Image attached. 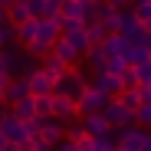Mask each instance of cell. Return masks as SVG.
Instances as JSON below:
<instances>
[{
  "mask_svg": "<svg viewBox=\"0 0 151 151\" xmlns=\"http://www.w3.org/2000/svg\"><path fill=\"white\" fill-rule=\"evenodd\" d=\"M4 56H7V72H10V76H30V72L40 66V59L30 56V49L20 53V49H10V46H7Z\"/></svg>",
  "mask_w": 151,
  "mask_h": 151,
  "instance_id": "6da1fadb",
  "label": "cell"
},
{
  "mask_svg": "<svg viewBox=\"0 0 151 151\" xmlns=\"http://www.w3.org/2000/svg\"><path fill=\"white\" fill-rule=\"evenodd\" d=\"M86 89H89V82H86V76L76 69V66H69V69L59 76V82H56V92H63V95H69V99H79Z\"/></svg>",
  "mask_w": 151,
  "mask_h": 151,
  "instance_id": "7a4b0ae2",
  "label": "cell"
},
{
  "mask_svg": "<svg viewBox=\"0 0 151 151\" xmlns=\"http://www.w3.org/2000/svg\"><path fill=\"white\" fill-rule=\"evenodd\" d=\"M102 115L109 118L112 128H125V125H132V122H135V109H128L118 95H115V99H109V105L102 109Z\"/></svg>",
  "mask_w": 151,
  "mask_h": 151,
  "instance_id": "3957f363",
  "label": "cell"
},
{
  "mask_svg": "<svg viewBox=\"0 0 151 151\" xmlns=\"http://www.w3.org/2000/svg\"><path fill=\"white\" fill-rule=\"evenodd\" d=\"M76 105H79V115H95V112H102V109L109 105V95L89 82V89H86L79 99H76Z\"/></svg>",
  "mask_w": 151,
  "mask_h": 151,
  "instance_id": "277c9868",
  "label": "cell"
},
{
  "mask_svg": "<svg viewBox=\"0 0 151 151\" xmlns=\"http://www.w3.org/2000/svg\"><path fill=\"white\" fill-rule=\"evenodd\" d=\"M53 115H56L59 122H66V125H72V122L82 118L76 99H69V95H63V92H53Z\"/></svg>",
  "mask_w": 151,
  "mask_h": 151,
  "instance_id": "5b68a950",
  "label": "cell"
},
{
  "mask_svg": "<svg viewBox=\"0 0 151 151\" xmlns=\"http://www.w3.org/2000/svg\"><path fill=\"white\" fill-rule=\"evenodd\" d=\"M0 135H4L7 141H30V128H27V122L17 118L13 112L4 115V122H0Z\"/></svg>",
  "mask_w": 151,
  "mask_h": 151,
  "instance_id": "8992f818",
  "label": "cell"
},
{
  "mask_svg": "<svg viewBox=\"0 0 151 151\" xmlns=\"http://www.w3.org/2000/svg\"><path fill=\"white\" fill-rule=\"evenodd\" d=\"M63 36L79 49V53H86V49L92 46L89 43V33H86V20H66L63 23Z\"/></svg>",
  "mask_w": 151,
  "mask_h": 151,
  "instance_id": "52a82bcc",
  "label": "cell"
},
{
  "mask_svg": "<svg viewBox=\"0 0 151 151\" xmlns=\"http://www.w3.org/2000/svg\"><path fill=\"white\" fill-rule=\"evenodd\" d=\"M27 82H30V92H33V95H53V92H56V79H53L43 66H36V69L27 76Z\"/></svg>",
  "mask_w": 151,
  "mask_h": 151,
  "instance_id": "ba28073f",
  "label": "cell"
},
{
  "mask_svg": "<svg viewBox=\"0 0 151 151\" xmlns=\"http://www.w3.org/2000/svg\"><path fill=\"white\" fill-rule=\"evenodd\" d=\"M102 46H105V53H109V56H118V59L128 63V53H132V46H135V43L125 36V33H118V30H115V33H109V36H105V43H102Z\"/></svg>",
  "mask_w": 151,
  "mask_h": 151,
  "instance_id": "9c48e42d",
  "label": "cell"
},
{
  "mask_svg": "<svg viewBox=\"0 0 151 151\" xmlns=\"http://www.w3.org/2000/svg\"><path fill=\"white\" fill-rule=\"evenodd\" d=\"M92 86L95 89H102L109 99H115V95H122V89H125V82L118 79V76H112V72H105V69H99L95 72V79H92Z\"/></svg>",
  "mask_w": 151,
  "mask_h": 151,
  "instance_id": "30bf717a",
  "label": "cell"
},
{
  "mask_svg": "<svg viewBox=\"0 0 151 151\" xmlns=\"http://www.w3.org/2000/svg\"><path fill=\"white\" fill-rule=\"evenodd\" d=\"M49 53H53L56 59H63L66 66H76V63L82 59V53H79V49H76V46H72V43H69V40H66L63 33H59V40L53 43V49H49Z\"/></svg>",
  "mask_w": 151,
  "mask_h": 151,
  "instance_id": "8fae6325",
  "label": "cell"
},
{
  "mask_svg": "<svg viewBox=\"0 0 151 151\" xmlns=\"http://www.w3.org/2000/svg\"><path fill=\"white\" fill-rule=\"evenodd\" d=\"M40 122H43V132H40V135H43L46 141L56 145V141L66 138V122H59L56 115H40Z\"/></svg>",
  "mask_w": 151,
  "mask_h": 151,
  "instance_id": "7c38bea8",
  "label": "cell"
},
{
  "mask_svg": "<svg viewBox=\"0 0 151 151\" xmlns=\"http://www.w3.org/2000/svg\"><path fill=\"white\" fill-rule=\"evenodd\" d=\"M118 33H125V36H128L132 43H135V40H138L141 33H145L141 20L135 17V10H132V7H125V10H122V27H118Z\"/></svg>",
  "mask_w": 151,
  "mask_h": 151,
  "instance_id": "4fadbf2b",
  "label": "cell"
},
{
  "mask_svg": "<svg viewBox=\"0 0 151 151\" xmlns=\"http://www.w3.org/2000/svg\"><path fill=\"white\" fill-rule=\"evenodd\" d=\"M79 122H82L86 135H95V138H99V135H109V132H112V125H109V118H105L102 112H95V115H82Z\"/></svg>",
  "mask_w": 151,
  "mask_h": 151,
  "instance_id": "5bb4252c",
  "label": "cell"
},
{
  "mask_svg": "<svg viewBox=\"0 0 151 151\" xmlns=\"http://www.w3.org/2000/svg\"><path fill=\"white\" fill-rule=\"evenodd\" d=\"M23 95H30V82H27V76H13V79L7 82V92H4V105H13L17 99Z\"/></svg>",
  "mask_w": 151,
  "mask_h": 151,
  "instance_id": "9a60e30c",
  "label": "cell"
},
{
  "mask_svg": "<svg viewBox=\"0 0 151 151\" xmlns=\"http://www.w3.org/2000/svg\"><path fill=\"white\" fill-rule=\"evenodd\" d=\"M10 112H13L17 118H23V122H30V118H36V115H40V109H36V95L30 92V95H23V99H17V102L10 105Z\"/></svg>",
  "mask_w": 151,
  "mask_h": 151,
  "instance_id": "2e32d148",
  "label": "cell"
},
{
  "mask_svg": "<svg viewBox=\"0 0 151 151\" xmlns=\"http://www.w3.org/2000/svg\"><path fill=\"white\" fill-rule=\"evenodd\" d=\"M63 17L66 20H89V4L86 0H63Z\"/></svg>",
  "mask_w": 151,
  "mask_h": 151,
  "instance_id": "e0dca14e",
  "label": "cell"
},
{
  "mask_svg": "<svg viewBox=\"0 0 151 151\" xmlns=\"http://www.w3.org/2000/svg\"><path fill=\"white\" fill-rule=\"evenodd\" d=\"M82 59H86V63H89V66H92V69L99 72V69L105 66V59H109V53H105V46H102V43H92V46L86 49V53H82Z\"/></svg>",
  "mask_w": 151,
  "mask_h": 151,
  "instance_id": "ac0fdd59",
  "label": "cell"
},
{
  "mask_svg": "<svg viewBox=\"0 0 151 151\" xmlns=\"http://www.w3.org/2000/svg\"><path fill=\"white\" fill-rule=\"evenodd\" d=\"M33 13H30V4H27V0H17V4H10L7 7V20L13 23V27H20V23H27Z\"/></svg>",
  "mask_w": 151,
  "mask_h": 151,
  "instance_id": "d6986e66",
  "label": "cell"
},
{
  "mask_svg": "<svg viewBox=\"0 0 151 151\" xmlns=\"http://www.w3.org/2000/svg\"><path fill=\"white\" fill-rule=\"evenodd\" d=\"M36 30H40V20H36V17H30L27 23H20V27H17V43L30 46V43H33V36H36Z\"/></svg>",
  "mask_w": 151,
  "mask_h": 151,
  "instance_id": "ffe728a7",
  "label": "cell"
},
{
  "mask_svg": "<svg viewBox=\"0 0 151 151\" xmlns=\"http://www.w3.org/2000/svg\"><path fill=\"white\" fill-rule=\"evenodd\" d=\"M86 33H89V43H105V36L112 30L105 27V20H92V23H86Z\"/></svg>",
  "mask_w": 151,
  "mask_h": 151,
  "instance_id": "44dd1931",
  "label": "cell"
},
{
  "mask_svg": "<svg viewBox=\"0 0 151 151\" xmlns=\"http://www.w3.org/2000/svg\"><path fill=\"white\" fill-rule=\"evenodd\" d=\"M40 66H43V69H46V72H49V76H53V79H56V82H59V76H63V72H66V69H69V66H66V63H63V59H56V56H53V53H49V56H46V59H43V63H40Z\"/></svg>",
  "mask_w": 151,
  "mask_h": 151,
  "instance_id": "7402d4cb",
  "label": "cell"
},
{
  "mask_svg": "<svg viewBox=\"0 0 151 151\" xmlns=\"http://www.w3.org/2000/svg\"><path fill=\"white\" fill-rule=\"evenodd\" d=\"M30 4V13L36 17V20H43V17H53V13H59L53 4H46V0H27Z\"/></svg>",
  "mask_w": 151,
  "mask_h": 151,
  "instance_id": "603a6c76",
  "label": "cell"
},
{
  "mask_svg": "<svg viewBox=\"0 0 151 151\" xmlns=\"http://www.w3.org/2000/svg\"><path fill=\"white\" fill-rule=\"evenodd\" d=\"M132 10H135V17L141 20V27H145V30H151V4H148V0H135Z\"/></svg>",
  "mask_w": 151,
  "mask_h": 151,
  "instance_id": "cb8c5ba5",
  "label": "cell"
},
{
  "mask_svg": "<svg viewBox=\"0 0 151 151\" xmlns=\"http://www.w3.org/2000/svg\"><path fill=\"white\" fill-rule=\"evenodd\" d=\"M118 99H122L128 109H138V105H141V89H138V86H125Z\"/></svg>",
  "mask_w": 151,
  "mask_h": 151,
  "instance_id": "d4e9b609",
  "label": "cell"
},
{
  "mask_svg": "<svg viewBox=\"0 0 151 151\" xmlns=\"http://www.w3.org/2000/svg\"><path fill=\"white\" fill-rule=\"evenodd\" d=\"M135 72H138V86L151 82V56H148V59H141V63H135Z\"/></svg>",
  "mask_w": 151,
  "mask_h": 151,
  "instance_id": "484cf974",
  "label": "cell"
},
{
  "mask_svg": "<svg viewBox=\"0 0 151 151\" xmlns=\"http://www.w3.org/2000/svg\"><path fill=\"white\" fill-rule=\"evenodd\" d=\"M125 66H128L125 59H118V56H109L102 69H105V72H112V76H118V79H122V72H125Z\"/></svg>",
  "mask_w": 151,
  "mask_h": 151,
  "instance_id": "4316f807",
  "label": "cell"
},
{
  "mask_svg": "<svg viewBox=\"0 0 151 151\" xmlns=\"http://www.w3.org/2000/svg\"><path fill=\"white\" fill-rule=\"evenodd\" d=\"M13 40H17V27L13 23H4V27H0V49H7Z\"/></svg>",
  "mask_w": 151,
  "mask_h": 151,
  "instance_id": "83f0119b",
  "label": "cell"
},
{
  "mask_svg": "<svg viewBox=\"0 0 151 151\" xmlns=\"http://www.w3.org/2000/svg\"><path fill=\"white\" fill-rule=\"evenodd\" d=\"M30 151H53V141H46L43 135H36V138H30Z\"/></svg>",
  "mask_w": 151,
  "mask_h": 151,
  "instance_id": "f1b7e54d",
  "label": "cell"
},
{
  "mask_svg": "<svg viewBox=\"0 0 151 151\" xmlns=\"http://www.w3.org/2000/svg\"><path fill=\"white\" fill-rule=\"evenodd\" d=\"M122 82H125V86H138V72H135V66H125Z\"/></svg>",
  "mask_w": 151,
  "mask_h": 151,
  "instance_id": "f546056e",
  "label": "cell"
},
{
  "mask_svg": "<svg viewBox=\"0 0 151 151\" xmlns=\"http://www.w3.org/2000/svg\"><path fill=\"white\" fill-rule=\"evenodd\" d=\"M53 151H79V148H76V141L63 138V141H56V145H53Z\"/></svg>",
  "mask_w": 151,
  "mask_h": 151,
  "instance_id": "4dcf8cb0",
  "label": "cell"
},
{
  "mask_svg": "<svg viewBox=\"0 0 151 151\" xmlns=\"http://www.w3.org/2000/svg\"><path fill=\"white\" fill-rule=\"evenodd\" d=\"M13 79V76L10 72H0V102H4V92H7V82Z\"/></svg>",
  "mask_w": 151,
  "mask_h": 151,
  "instance_id": "1f68e13d",
  "label": "cell"
},
{
  "mask_svg": "<svg viewBox=\"0 0 151 151\" xmlns=\"http://www.w3.org/2000/svg\"><path fill=\"white\" fill-rule=\"evenodd\" d=\"M135 0H112V7H118V10H125V7H132Z\"/></svg>",
  "mask_w": 151,
  "mask_h": 151,
  "instance_id": "d6a6232c",
  "label": "cell"
},
{
  "mask_svg": "<svg viewBox=\"0 0 151 151\" xmlns=\"http://www.w3.org/2000/svg\"><path fill=\"white\" fill-rule=\"evenodd\" d=\"M0 72H7V56H4V49H0Z\"/></svg>",
  "mask_w": 151,
  "mask_h": 151,
  "instance_id": "836d02e7",
  "label": "cell"
},
{
  "mask_svg": "<svg viewBox=\"0 0 151 151\" xmlns=\"http://www.w3.org/2000/svg\"><path fill=\"white\" fill-rule=\"evenodd\" d=\"M4 23H10V20H7V7H0V27H4Z\"/></svg>",
  "mask_w": 151,
  "mask_h": 151,
  "instance_id": "e575fe53",
  "label": "cell"
},
{
  "mask_svg": "<svg viewBox=\"0 0 151 151\" xmlns=\"http://www.w3.org/2000/svg\"><path fill=\"white\" fill-rule=\"evenodd\" d=\"M141 151H151V132H148V138H145V148Z\"/></svg>",
  "mask_w": 151,
  "mask_h": 151,
  "instance_id": "d590c367",
  "label": "cell"
},
{
  "mask_svg": "<svg viewBox=\"0 0 151 151\" xmlns=\"http://www.w3.org/2000/svg\"><path fill=\"white\" fill-rule=\"evenodd\" d=\"M10 4H17V0H0V7H10Z\"/></svg>",
  "mask_w": 151,
  "mask_h": 151,
  "instance_id": "8d00e7d4",
  "label": "cell"
},
{
  "mask_svg": "<svg viewBox=\"0 0 151 151\" xmlns=\"http://www.w3.org/2000/svg\"><path fill=\"white\" fill-rule=\"evenodd\" d=\"M4 148H7V138H4V135H0V151H4Z\"/></svg>",
  "mask_w": 151,
  "mask_h": 151,
  "instance_id": "74e56055",
  "label": "cell"
},
{
  "mask_svg": "<svg viewBox=\"0 0 151 151\" xmlns=\"http://www.w3.org/2000/svg\"><path fill=\"white\" fill-rule=\"evenodd\" d=\"M92 4H112V0H92Z\"/></svg>",
  "mask_w": 151,
  "mask_h": 151,
  "instance_id": "f35d334b",
  "label": "cell"
},
{
  "mask_svg": "<svg viewBox=\"0 0 151 151\" xmlns=\"http://www.w3.org/2000/svg\"><path fill=\"white\" fill-rule=\"evenodd\" d=\"M86 4H92V0H86Z\"/></svg>",
  "mask_w": 151,
  "mask_h": 151,
  "instance_id": "ab89813d",
  "label": "cell"
},
{
  "mask_svg": "<svg viewBox=\"0 0 151 151\" xmlns=\"http://www.w3.org/2000/svg\"><path fill=\"white\" fill-rule=\"evenodd\" d=\"M148 4H151V0H148Z\"/></svg>",
  "mask_w": 151,
  "mask_h": 151,
  "instance_id": "60d3db41",
  "label": "cell"
}]
</instances>
